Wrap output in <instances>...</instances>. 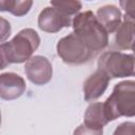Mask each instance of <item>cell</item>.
<instances>
[{
    "instance_id": "obj_18",
    "label": "cell",
    "mask_w": 135,
    "mask_h": 135,
    "mask_svg": "<svg viewBox=\"0 0 135 135\" xmlns=\"http://www.w3.org/2000/svg\"><path fill=\"white\" fill-rule=\"evenodd\" d=\"M8 64H9V63H8V61H7V59H6L5 54H4L3 46H2V44H0V70L5 69Z\"/></svg>"
},
{
    "instance_id": "obj_14",
    "label": "cell",
    "mask_w": 135,
    "mask_h": 135,
    "mask_svg": "<svg viewBox=\"0 0 135 135\" xmlns=\"http://www.w3.org/2000/svg\"><path fill=\"white\" fill-rule=\"evenodd\" d=\"M33 0H8L7 12L16 17L26 15L32 8Z\"/></svg>"
},
{
    "instance_id": "obj_10",
    "label": "cell",
    "mask_w": 135,
    "mask_h": 135,
    "mask_svg": "<svg viewBox=\"0 0 135 135\" xmlns=\"http://www.w3.org/2000/svg\"><path fill=\"white\" fill-rule=\"evenodd\" d=\"M110 77L101 70L97 69L83 82V97L85 101H94L103 95L108 85Z\"/></svg>"
},
{
    "instance_id": "obj_2",
    "label": "cell",
    "mask_w": 135,
    "mask_h": 135,
    "mask_svg": "<svg viewBox=\"0 0 135 135\" xmlns=\"http://www.w3.org/2000/svg\"><path fill=\"white\" fill-rule=\"evenodd\" d=\"M107 119L115 120L121 116L135 115V81L124 80L115 84L112 94L103 102Z\"/></svg>"
},
{
    "instance_id": "obj_16",
    "label": "cell",
    "mask_w": 135,
    "mask_h": 135,
    "mask_svg": "<svg viewBox=\"0 0 135 135\" xmlns=\"http://www.w3.org/2000/svg\"><path fill=\"white\" fill-rule=\"evenodd\" d=\"M121 8L126 12V15H129L131 17H134V8H135V2L134 0H119Z\"/></svg>"
},
{
    "instance_id": "obj_1",
    "label": "cell",
    "mask_w": 135,
    "mask_h": 135,
    "mask_svg": "<svg viewBox=\"0 0 135 135\" xmlns=\"http://www.w3.org/2000/svg\"><path fill=\"white\" fill-rule=\"evenodd\" d=\"M72 26L74 34L92 52H98L108 46L109 34L92 11H85L75 15L72 20Z\"/></svg>"
},
{
    "instance_id": "obj_7",
    "label": "cell",
    "mask_w": 135,
    "mask_h": 135,
    "mask_svg": "<svg viewBox=\"0 0 135 135\" xmlns=\"http://www.w3.org/2000/svg\"><path fill=\"white\" fill-rule=\"evenodd\" d=\"M109 122L105 117L103 103L93 102L91 103L84 113L83 124L79 126L75 133H91L100 135L103 132V127Z\"/></svg>"
},
{
    "instance_id": "obj_20",
    "label": "cell",
    "mask_w": 135,
    "mask_h": 135,
    "mask_svg": "<svg viewBox=\"0 0 135 135\" xmlns=\"http://www.w3.org/2000/svg\"><path fill=\"white\" fill-rule=\"evenodd\" d=\"M0 126H1V112H0Z\"/></svg>"
},
{
    "instance_id": "obj_9",
    "label": "cell",
    "mask_w": 135,
    "mask_h": 135,
    "mask_svg": "<svg viewBox=\"0 0 135 135\" xmlns=\"http://www.w3.org/2000/svg\"><path fill=\"white\" fill-rule=\"evenodd\" d=\"M25 90V80L20 75L13 72L0 74V98L4 100H14L19 98Z\"/></svg>"
},
{
    "instance_id": "obj_4",
    "label": "cell",
    "mask_w": 135,
    "mask_h": 135,
    "mask_svg": "<svg viewBox=\"0 0 135 135\" xmlns=\"http://www.w3.org/2000/svg\"><path fill=\"white\" fill-rule=\"evenodd\" d=\"M98 69L111 78L134 76V56L116 51L103 53L97 62Z\"/></svg>"
},
{
    "instance_id": "obj_15",
    "label": "cell",
    "mask_w": 135,
    "mask_h": 135,
    "mask_svg": "<svg viewBox=\"0 0 135 135\" xmlns=\"http://www.w3.org/2000/svg\"><path fill=\"white\" fill-rule=\"evenodd\" d=\"M11 33H12V26H11V23L0 17V42H4L5 40L8 39V37L11 36Z\"/></svg>"
},
{
    "instance_id": "obj_8",
    "label": "cell",
    "mask_w": 135,
    "mask_h": 135,
    "mask_svg": "<svg viewBox=\"0 0 135 135\" xmlns=\"http://www.w3.org/2000/svg\"><path fill=\"white\" fill-rule=\"evenodd\" d=\"M72 25V17L66 16L53 6L44 7L38 16V26L46 33H57Z\"/></svg>"
},
{
    "instance_id": "obj_19",
    "label": "cell",
    "mask_w": 135,
    "mask_h": 135,
    "mask_svg": "<svg viewBox=\"0 0 135 135\" xmlns=\"http://www.w3.org/2000/svg\"><path fill=\"white\" fill-rule=\"evenodd\" d=\"M8 0H0V12H7Z\"/></svg>"
},
{
    "instance_id": "obj_17",
    "label": "cell",
    "mask_w": 135,
    "mask_h": 135,
    "mask_svg": "<svg viewBox=\"0 0 135 135\" xmlns=\"http://www.w3.org/2000/svg\"><path fill=\"white\" fill-rule=\"evenodd\" d=\"M134 122H123L117 127L114 134H127V133H134Z\"/></svg>"
},
{
    "instance_id": "obj_12",
    "label": "cell",
    "mask_w": 135,
    "mask_h": 135,
    "mask_svg": "<svg viewBox=\"0 0 135 135\" xmlns=\"http://www.w3.org/2000/svg\"><path fill=\"white\" fill-rule=\"evenodd\" d=\"M134 17L124 15L120 25L115 31L114 42L119 50H132L134 43Z\"/></svg>"
},
{
    "instance_id": "obj_13",
    "label": "cell",
    "mask_w": 135,
    "mask_h": 135,
    "mask_svg": "<svg viewBox=\"0 0 135 135\" xmlns=\"http://www.w3.org/2000/svg\"><path fill=\"white\" fill-rule=\"evenodd\" d=\"M51 4L56 9L70 17L77 15L82 8V4L79 0H51Z\"/></svg>"
},
{
    "instance_id": "obj_21",
    "label": "cell",
    "mask_w": 135,
    "mask_h": 135,
    "mask_svg": "<svg viewBox=\"0 0 135 135\" xmlns=\"http://www.w3.org/2000/svg\"><path fill=\"white\" fill-rule=\"evenodd\" d=\"M88 1H91V0H88Z\"/></svg>"
},
{
    "instance_id": "obj_6",
    "label": "cell",
    "mask_w": 135,
    "mask_h": 135,
    "mask_svg": "<svg viewBox=\"0 0 135 135\" xmlns=\"http://www.w3.org/2000/svg\"><path fill=\"white\" fill-rule=\"evenodd\" d=\"M24 72L27 79L36 85H43L51 81L53 68L47 58L36 55L25 61Z\"/></svg>"
},
{
    "instance_id": "obj_11",
    "label": "cell",
    "mask_w": 135,
    "mask_h": 135,
    "mask_svg": "<svg viewBox=\"0 0 135 135\" xmlns=\"http://www.w3.org/2000/svg\"><path fill=\"white\" fill-rule=\"evenodd\" d=\"M96 18L108 34L114 33L122 21L120 9L113 4H107L99 7L96 12Z\"/></svg>"
},
{
    "instance_id": "obj_3",
    "label": "cell",
    "mask_w": 135,
    "mask_h": 135,
    "mask_svg": "<svg viewBox=\"0 0 135 135\" xmlns=\"http://www.w3.org/2000/svg\"><path fill=\"white\" fill-rule=\"evenodd\" d=\"M39 44L38 33L33 28H23L2 46L8 63H22L32 57Z\"/></svg>"
},
{
    "instance_id": "obj_5",
    "label": "cell",
    "mask_w": 135,
    "mask_h": 135,
    "mask_svg": "<svg viewBox=\"0 0 135 135\" xmlns=\"http://www.w3.org/2000/svg\"><path fill=\"white\" fill-rule=\"evenodd\" d=\"M56 49L58 56L68 64H82L92 57V51L74 33L61 38Z\"/></svg>"
}]
</instances>
